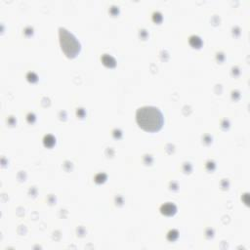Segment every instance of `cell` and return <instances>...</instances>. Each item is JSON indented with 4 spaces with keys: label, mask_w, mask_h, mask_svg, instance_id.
<instances>
[{
    "label": "cell",
    "mask_w": 250,
    "mask_h": 250,
    "mask_svg": "<svg viewBox=\"0 0 250 250\" xmlns=\"http://www.w3.org/2000/svg\"><path fill=\"white\" fill-rule=\"evenodd\" d=\"M138 125L146 132H156L161 129L164 117L159 108L155 106H142L136 112Z\"/></svg>",
    "instance_id": "cell-1"
},
{
    "label": "cell",
    "mask_w": 250,
    "mask_h": 250,
    "mask_svg": "<svg viewBox=\"0 0 250 250\" xmlns=\"http://www.w3.org/2000/svg\"><path fill=\"white\" fill-rule=\"evenodd\" d=\"M60 35V44L62 52L68 58H74L80 51V43L76 37L66 30L65 28L61 27L59 31Z\"/></svg>",
    "instance_id": "cell-2"
},
{
    "label": "cell",
    "mask_w": 250,
    "mask_h": 250,
    "mask_svg": "<svg viewBox=\"0 0 250 250\" xmlns=\"http://www.w3.org/2000/svg\"><path fill=\"white\" fill-rule=\"evenodd\" d=\"M162 212L166 215H171L175 212V206L172 204H166L162 207Z\"/></svg>",
    "instance_id": "cell-3"
}]
</instances>
